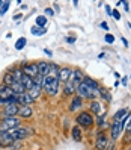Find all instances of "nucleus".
Wrapping results in <instances>:
<instances>
[{"mask_svg":"<svg viewBox=\"0 0 131 150\" xmlns=\"http://www.w3.org/2000/svg\"><path fill=\"white\" fill-rule=\"evenodd\" d=\"M106 41H107V44H113V42H115V35L106 33Z\"/></svg>","mask_w":131,"mask_h":150,"instance_id":"72a5a7b5","label":"nucleus"},{"mask_svg":"<svg viewBox=\"0 0 131 150\" xmlns=\"http://www.w3.org/2000/svg\"><path fill=\"white\" fill-rule=\"evenodd\" d=\"M66 42H68V44L75 42V37H68V38H66Z\"/></svg>","mask_w":131,"mask_h":150,"instance_id":"4c0bfd02","label":"nucleus"},{"mask_svg":"<svg viewBox=\"0 0 131 150\" xmlns=\"http://www.w3.org/2000/svg\"><path fill=\"white\" fill-rule=\"evenodd\" d=\"M110 144V138L107 137V134L104 130H98L97 138H95V149L97 150H107Z\"/></svg>","mask_w":131,"mask_h":150,"instance_id":"423d86ee","label":"nucleus"},{"mask_svg":"<svg viewBox=\"0 0 131 150\" xmlns=\"http://www.w3.org/2000/svg\"><path fill=\"white\" fill-rule=\"evenodd\" d=\"M111 17H113L115 20H121V14H119L118 9H113V11H111Z\"/></svg>","mask_w":131,"mask_h":150,"instance_id":"f704fd0d","label":"nucleus"},{"mask_svg":"<svg viewBox=\"0 0 131 150\" xmlns=\"http://www.w3.org/2000/svg\"><path fill=\"white\" fill-rule=\"evenodd\" d=\"M30 33L32 35H36V37H42V35L47 33V29L45 28H38V26H33L30 29Z\"/></svg>","mask_w":131,"mask_h":150,"instance_id":"7c9ffc66","label":"nucleus"},{"mask_svg":"<svg viewBox=\"0 0 131 150\" xmlns=\"http://www.w3.org/2000/svg\"><path fill=\"white\" fill-rule=\"evenodd\" d=\"M106 11H107V14H110V15H111V8H110L109 5L106 6Z\"/></svg>","mask_w":131,"mask_h":150,"instance_id":"37998d69","label":"nucleus"},{"mask_svg":"<svg viewBox=\"0 0 131 150\" xmlns=\"http://www.w3.org/2000/svg\"><path fill=\"white\" fill-rule=\"evenodd\" d=\"M20 83H23V86H24V88H26V90H27V91H29V90H30V88L33 86V79H32V77H29V76H26V74H24V76L21 77V81H20Z\"/></svg>","mask_w":131,"mask_h":150,"instance_id":"c85d7f7f","label":"nucleus"},{"mask_svg":"<svg viewBox=\"0 0 131 150\" xmlns=\"http://www.w3.org/2000/svg\"><path fill=\"white\" fill-rule=\"evenodd\" d=\"M26 44H27V40H26L24 37H21V38H18V41L15 42V49L17 50H21V49L26 47Z\"/></svg>","mask_w":131,"mask_h":150,"instance_id":"2f4dec72","label":"nucleus"},{"mask_svg":"<svg viewBox=\"0 0 131 150\" xmlns=\"http://www.w3.org/2000/svg\"><path fill=\"white\" fill-rule=\"evenodd\" d=\"M33 102L35 100L29 96V93H24V94L17 96V105H18V106H30Z\"/></svg>","mask_w":131,"mask_h":150,"instance_id":"4468645a","label":"nucleus"},{"mask_svg":"<svg viewBox=\"0 0 131 150\" xmlns=\"http://www.w3.org/2000/svg\"><path fill=\"white\" fill-rule=\"evenodd\" d=\"M11 88H12V91H14L15 96H20V94L27 93V90H26V88L23 86V83H20V82H14Z\"/></svg>","mask_w":131,"mask_h":150,"instance_id":"393cba45","label":"nucleus"},{"mask_svg":"<svg viewBox=\"0 0 131 150\" xmlns=\"http://www.w3.org/2000/svg\"><path fill=\"white\" fill-rule=\"evenodd\" d=\"M75 96H78V97H82V99L84 100V99H87V100H97V97H98V94L97 93H93L89 86H87L86 83H80L77 86V90H75Z\"/></svg>","mask_w":131,"mask_h":150,"instance_id":"39448f33","label":"nucleus"},{"mask_svg":"<svg viewBox=\"0 0 131 150\" xmlns=\"http://www.w3.org/2000/svg\"><path fill=\"white\" fill-rule=\"evenodd\" d=\"M21 118L18 117H8V118H2L0 120V132H9L15 127L21 126Z\"/></svg>","mask_w":131,"mask_h":150,"instance_id":"20e7f679","label":"nucleus"},{"mask_svg":"<svg viewBox=\"0 0 131 150\" xmlns=\"http://www.w3.org/2000/svg\"><path fill=\"white\" fill-rule=\"evenodd\" d=\"M75 90H77V88H75V85L72 83L71 79L63 83V94H65V96H74V94H75Z\"/></svg>","mask_w":131,"mask_h":150,"instance_id":"aec40b11","label":"nucleus"},{"mask_svg":"<svg viewBox=\"0 0 131 150\" xmlns=\"http://www.w3.org/2000/svg\"><path fill=\"white\" fill-rule=\"evenodd\" d=\"M104 56H106V53H100V55H98V58H100V59H102Z\"/></svg>","mask_w":131,"mask_h":150,"instance_id":"a18cd8bd","label":"nucleus"},{"mask_svg":"<svg viewBox=\"0 0 131 150\" xmlns=\"http://www.w3.org/2000/svg\"><path fill=\"white\" fill-rule=\"evenodd\" d=\"M12 96H14V91H12V88H11V86L0 85V105H2V106L6 103L8 99H11Z\"/></svg>","mask_w":131,"mask_h":150,"instance_id":"9d476101","label":"nucleus"},{"mask_svg":"<svg viewBox=\"0 0 131 150\" xmlns=\"http://www.w3.org/2000/svg\"><path fill=\"white\" fill-rule=\"evenodd\" d=\"M83 83H86L93 93H97V94L100 96L98 90H100V86H101V85H100V82L97 81V79H92V77H89V76H86V77H84V81H83Z\"/></svg>","mask_w":131,"mask_h":150,"instance_id":"a211bd4d","label":"nucleus"},{"mask_svg":"<svg viewBox=\"0 0 131 150\" xmlns=\"http://www.w3.org/2000/svg\"><path fill=\"white\" fill-rule=\"evenodd\" d=\"M124 127H125V125L122 121H113L111 123V126H110V139L113 141V143H116V141L119 139Z\"/></svg>","mask_w":131,"mask_h":150,"instance_id":"0eeeda50","label":"nucleus"},{"mask_svg":"<svg viewBox=\"0 0 131 150\" xmlns=\"http://www.w3.org/2000/svg\"><path fill=\"white\" fill-rule=\"evenodd\" d=\"M2 5H3V2H2V0H0V8H2Z\"/></svg>","mask_w":131,"mask_h":150,"instance_id":"49530a36","label":"nucleus"},{"mask_svg":"<svg viewBox=\"0 0 131 150\" xmlns=\"http://www.w3.org/2000/svg\"><path fill=\"white\" fill-rule=\"evenodd\" d=\"M84 77H86V74L83 73V70H82V68H78V67L72 68V76H71V81H72V83L75 85V88H77L78 85H80V83H83Z\"/></svg>","mask_w":131,"mask_h":150,"instance_id":"9b49d317","label":"nucleus"},{"mask_svg":"<svg viewBox=\"0 0 131 150\" xmlns=\"http://www.w3.org/2000/svg\"><path fill=\"white\" fill-rule=\"evenodd\" d=\"M27 93H29V96L32 97L33 100H38L39 97H41V94H42V86H39V85H35V83H33V86L30 88V90H29Z\"/></svg>","mask_w":131,"mask_h":150,"instance_id":"412c9836","label":"nucleus"},{"mask_svg":"<svg viewBox=\"0 0 131 150\" xmlns=\"http://www.w3.org/2000/svg\"><path fill=\"white\" fill-rule=\"evenodd\" d=\"M47 24H48V18L45 15H38L35 18V26H38V28H45Z\"/></svg>","mask_w":131,"mask_h":150,"instance_id":"cd10ccee","label":"nucleus"},{"mask_svg":"<svg viewBox=\"0 0 131 150\" xmlns=\"http://www.w3.org/2000/svg\"><path fill=\"white\" fill-rule=\"evenodd\" d=\"M47 15H48V17H53V15H54V11L51 9V8H45V17H47Z\"/></svg>","mask_w":131,"mask_h":150,"instance_id":"e433bc0d","label":"nucleus"},{"mask_svg":"<svg viewBox=\"0 0 131 150\" xmlns=\"http://www.w3.org/2000/svg\"><path fill=\"white\" fill-rule=\"evenodd\" d=\"M100 26H101V28H102V29H106V30H109V24H107L106 21H102V23H101Z\"/></svg>","mask_w":131,"mask_h":150,"instance_id":"58836bf2","label":"nucleus"},{"mask_svg":"<svg viewBox=\"0 0 131 150\" xmlns=\"http://www.w3.org/2000/svg\"><path fill=\"white\" fill-rule=\"evenodd\" d=\"M71 135L74 141H82V127H78L77 125L71 129Z\"/></svg>","mask_w":131,"mask_h":150,"instance_id":"c756f323","label":"nucleus"},{"mask_svg":"<svg viewBox=\"0 0 131 150\" xmlns=\"http://www.w3.org/2000/svg\"><path fill=\"white\" fill-rule=\"evenodd\" d=\"M125 132L127 134H131V118L127 121V125H125Z\"/></svg>","mask_w":131,"mask_h":150,"instance_id":"c9c22d12","label":"nucleus"},{"mask_svg":"<svg viewBox=\"0 0 131 150\" xmlns=\"http://www.w3.org/2000/svg\"><path fill=\"white\" fill-rule=\"evenodd\" d=\"M130 114V111H128V108H121L119 111H116V114L113 115V121H122L127 115Z\"/></svg>","mask_w":131,"mask_h":150,"instance_id":"b1692460","label":"nucleus"},{"mask_svg":"<svg viewBox=\"0 0 131 150\" xmlns=\"http://www.w3.org/2000/svg\"><path fill=\"white\" fill-rule=\"evenodd\" d=\"M89 112L92 115H100L101 114V103L98 100H92L89 105Z\"/></svg>","mask_w":131,"mask_h":150,"instance_id":"4be33fe9","label":"nucleus"},{"mask_svg":"<svg viewBox=\"0 0 131 150\" xmlns=\"http://www.w3.org/2000/svg\"><path fill=\"white\" fill-rule=\"evenodd\" d=\"M75 123L78 127H83V129H89L93 126L95 118L89 111H82L78 112V115H75Z\"/></svg>","mask_w":131,"mask_h":150,"instance_id":"7ed1b4c3","label":"nucleus"},{"mask_svg":"<svg viewBox=\"0 0 131 150\" xmlns=\"http://www.w3.org/2000/svg\"><path fill=\"white\" fill-rule=\"evenodd\" d=\"M9 6H11V2H3L2 8H0V15H5L6 11L9 9Z\"/></svg>","mask_w":131,"mask_h":150,"instance_id":"473e14b6","label":"nucleus"},{"mask_svg":"<svg viewBox=\"0 0 131 150\" xmlns=\"http://www.w3.org/2000/svg\"><path fill=\"white\" fill-rule=\"evenodd\" d=\"M122 5L125 6V11H130V6H128V2H122Z\"/></svg>","mask_w":131,"mask_h":150,"instance_id":"79ce46f5","label":"nucleus"},{"mask_svg":"<svg viewBox=\"0 0 131 150\" xmlns=\"http://www.w3.org/2000/svg\"><path fill=\"white\" fill-rule=\"evenodd\" d=\"M18 111H20L18 105H3L2 111H0V117H2V118L17 117V115H18Z\"/></svg>","mask_w":131,"mask_h":150,"instance_id":"6e6552de","label":"nucleus"},{"mask_svg":"<svg viewBox=\"0 0 131 150\" xmlns=\"http://www.w3.org/2000/svg\"><path fill=\"white\" fill-rule=\"evenodd\" d=\"M14 82H17L15 79H14V76H12V73L8 70V71L2 76V85H6V86H12V83Z\"/></svg>","mask_w":131,"mask_h":150,"instance_id":"5701e85b","label":"nucleus"},{"mask_svg":"<svg viewBox=\"0 0 131 150\" xmlns=\"http://www.w3.org/2000/svg\"><path fill=\"white\" fill-rule=\"evenodd\" d=\"M128 150H131V149H128Z\"/></svg>","mask_w":131,"mask_h":150,"instance_id":"de8ad7c7","label":"nucleus"},{"mask_svg":"<svg viewBox=\"0 0 131 150\" xmlns=\"http://www.w3.org/2000/svg\"><path fill=\"white\" fill-rule=\"evenodd\" d=\"M21 68H23V73H24L26 76L32 77V79H35L36 76H39V70H38V64H36V62H24V64L21 65Z\"/></svg>","mask_w":131,"mask_h":150,"instance_id":"1a4fd4ad","label":"nucleus"},{"mask_svg":"<svg viewBox=\"0 0 131 150\" xmlns=\"http://www.w3.org/2000/svg\"><path fill=\"white\" fill-rule=\"evenodd\" d=\"M9 135L12 137V139L17 143V141H23V139H26V138L32 137V135H33V129H32L30 126L21 125L20 127H15V129L9 130Z\"/></svg>","mask_w":131,"mask_h":150,"instance_id":"f03ea898","label":"nucleus"},{"mask_svg":"<svg viewBox=\"0 0 131 150\" xmlns=\"http://www.w3.org/2000/svg\"><path fill=\"white\" fill-rule=\"evenodd\" d=\"M20 18H23V15H21V14H17V15H14V20H15V21H18Z\"/></svg>","mask_w":131,"mask_h":150,"instance_id":"a19ab883","label":"nucleus"},{"mask_svg":"<svg viewBox=\"0 0 131 150\" xmlns=\"http://www.w3.org/2000/svg\"><path fill=\"white\" fill-rule=\"evenodd\" d=\"M38 70H39V74L41 76H44V77H47L48 74H50V64L51 62H47V61H38Z\"/></svg>","mask_w":131,"mask_h":150,"instance_id":"6ab92c4d","label":"nucleus"},{"mask_svg":"<svg viewBox=\"0 0 131 150\" xmlns=\"http://www.w3.org/2000/svg\"><path fill=\"white\" fill-rule=\"evenodd\" d=\"M98 93H100V97L102 100H106V102H110L111 100V94H110V91L107 90L106 86H100V90H98Z\"/></svg>","mask_w":131,"mask_h":150,"instance_id":"a878e982","label":"nucleus"},{"mask_svg":"<svg viewBox=\"0 0 131 150\" xmlns=\"http://www.w3.org/2000/svg\"><path fill=\"white\" fill-rule=\"evenodd\" d=\"M15 141L12 139V137L9 135V132H0V147H11Z\"/></svg>","mask_w":131,"mask_h":150,"instance_id":"ddd939ff","label":"nucleus"},{"mask_svg":"<svg viewBox=\"0 0 131 150\" xmlns=\"http://www.w3.org/2000/svg\"><path fill=\"white\" fill-rule=\"evenodd\" d=\"M122 42H124V46H125V47H127V46H128V41H127V40H125V38H124V37H122Z\"/></svg>","mask_w":131,"mask_h":150,"instance_id":"c03bdc74","label":"nucleus"},{"mask_svg":"<svg viewBox=\"0 0 131 150\" xmlns=\"http://www.w3.org/2000/svg\"><path fill=\"white\" fill-rule=\"evenodd\" d=\"M71 76H72V68H71V67H60L59 76H57V79L60 81V83H65L66 81H69V79H71Z\"/></svg>","mask_w":131,"mask_h":150,"instance_id":"f8f14e48","label":"nucleus"},{"mask_svg":"<svg viewBox=\"0 0 131 150\" xmlns=\"http://www.w3.org/2000/svg\"><path fill=\"white\" fill-rule=\"evenodd\" d=\"M82 108H83V99H82V97H78V96H74L71 99V103H69L68 109L71 112H75V111L82 109Z\"/></svg>","mask_w":131,"mask_h":150,"instance_id":"f3484780","label":"nucleus"},{"mask_svg":"<svg viewBox=\"0 0 131 150\" xmlns=\"http://www.w3.org/2000/svg\"><path fill=\"white\" fill-rule=\"evenodd\" d=\"M18 118L21 120H30L33 117V109L32 106H20V111H18Z\"/></svg>","mask_w":131,"mask_h":150,"instance_id":"dca6fc26","label":"nucleus"},{"mask_svg":"<svg viewBox=\"0 0 131 150\" xmlns=\"http://www.w3.org/2000/svg\"><path fill=\"white\" fill-rule=\"evenodd\" d=\"M9 71L12 73V76H14V79L17 82H20L21 81V77L24 76V73H23V68L21 67H14V68H11Z\"/></svg>","mask_w":131,"mask_h":150,"instance_id":"bb28decb","label":"nucleus"},{"mask_svg":"<svg viewBox=\"0 0 131 150\" xmlns=\"http://www.w3.org/2000/svg\"><path fill=\"white\" fill-rule=\"evenodd\" d=\"M44 52H45V55H47V56H53V52H51L50 49H45Z\"/></svg>","mask_w":131,"mask_h":150,"instance_id":"ea45409f","label":"nucleus"},{"mask_svg":"<svg viewBox=\"0 0 131 150\" xmlns=\"http://www.w3.org/2000/svg\"><path fill=\"white\" fill-rule=\"evenodd\" d=\"M97 125L100 127V130H106V129H110V123L107 121V112L104 114H100V115H97Z\"/></svg>","mask_w":131,"mask_h":150,"instance_id":"2eb2a0df","label":"nucleus"},{"mask_svg":"<svg viewBox=\"0 0 131 150\" xmlns=\"http://www.w3.org/2000/svg\"><path fill=\"white\" fill-rule=\"evenodd\" d=\"M59 85H60V81L57 77H53V76H47L44 77V82H42V93H45L51 97H54L59 94Z\"/></svg>","mask_w":131,"mask_h":150,"instance_id":"f257e3e1","label":"nucleus"}]
</instances>
